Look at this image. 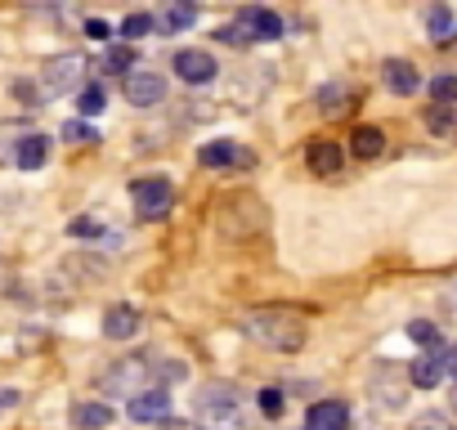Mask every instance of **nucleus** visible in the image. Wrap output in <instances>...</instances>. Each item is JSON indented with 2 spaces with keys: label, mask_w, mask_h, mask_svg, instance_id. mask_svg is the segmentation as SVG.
<instances>
[{
  "label": "nucleus",
  "mask_w": 457,
  "mask_h": 430,
  "mask_svg": "<svg viewBox=\"0 0 457 430\" xmlns=\"http://www.w3.org/2000/svg\"><path fill=\"white\" fill-rule=\"evenodd\" d=\"M179 381H188V363L162 359V354L117 359V363L99 376V385H104L108 394H126V399H135V394H144V390H166V385H179Z\"/></svg>",
  "instance_id": "obj_1"
},
{
  "label": "nucleus",
  "mask_w": 457,
  "mask_h": 430,
  "mask_svg": "<svg viewBox=\"0 0 457 430\" xmlns=\"http://www.w3.org/2000/svg\"><path fill=\"white\" fill-rule=\"evenodd\" d=\"M243 332L278 354H296L305 345V314L296 310H252L243 318Z\"/></svg>",
  "instance_id": "obj_2"
},
{
  "label": "nucleus",
  "mask_w": 457,
  "mask_h": 430,
  "mask_svg": "<svg viewBox=\"0 0 457 430\" xmlns=\"http://www.w3.org/2000/svg\"><path fill=\"white\" fill-rule=\"evenodd\" d=\"M130 197H135L139 220H166L170 206H175V184L166 175H144V179L130 184Z\"/></svg>",
  "instance_id": "obj_3"
},
{
  "label": "nucleus",
  "mask_w": 457,
  "mask_h": 430,
  "mask_svg": "<svg viewBox=\"0 0 457 430\" xmlns=\"http://www.w3.org/2000/svg\"><path fill=\"white\" fill-rule=\"evenodd\" d=\"M37 77H41V95H46V99L68 95V90L81 86V77H86V59H81V54H54V59L41 63Z\"/></svg>",
  "instance_id": "obj_4"
},
{
  "label": "nucleus",
  "mask_w": 457,
  "mask_h": 430,
  "mask_svg": "<svg viewBox=\"0 0 457 430\" xmlns=\"http://www.w3.org/2000/svg\"><path fill=\"white\" fill-rule=\"evenodd\" d=\"M121 95H126L130 108H157V103L166 99V77L153 72V68H139V63H135V68L121 77Z\"/></svg>",
  "instance_id": "obj_5"
},
{
  "label": "nucleus",
  "mask_w": 457,
  "mask_h": 430,
  "mask_svg": "<svg viewBox=\"0 0 457 430\" xmlns=\"http://www.w3.org/2000/svg\"><path fill=\"white\" fill-rule=\"evenodd\" d=\"M170 68L179 72L184 86H211V81L220 77V63H215V54H206V50H175Z\"/></svg>",
  "instance_id": "obj_6"
},
{
  "label": "nucleus",
  "mask_w": 457,
  "mask_h": 430,
  "mask_svg": "<svg viewBox=\"0 0 457 430\" xmlns=\"http://www.w3.org/2000/svg\"><path fill=\"white\" fill-rule=\"evenodd\" d=\"M305 166L319 175V179H337L341 166H345V153L337 139H310L305 144Z\"/></svg>",
  "instance_id": "obj_7"
},
{
  "label": "nucleus",
  "mask_w": 457,
  "mask_h": 430,
  "mask_svg": "<svg viewBox=\"0 0 457 430\" xmlns=\"http://www.w3.org/2000/svg\"><path fill=\"white\" fill-rule=\"evenodd\" d=\"M359 103V90L350 86V81H328L319 95H314V108L323 112V117H350V108Z\"/></svg>",
  "instance_id": "obj_8"
},
{
  "label": "nucleus",
  "mask_w": 457,
  "mask_h": 430,
  "mask_svg": "<svg viewBox=\"0 0 457 430\" xmlns=\"http://www.w3.org/2000/svg\"><path fill=\"white\" fill-rule=\"evenodd\" d=\"M126 412H130V421H139V426H162V421L170 417V394H166V390H144V394H135V399L126 403Z\"/></svg>",
  "instance_id": "obj_9"
},
{
  "label": "nucleus",
  "mask_w": 457,
  "mask_h": 430,
  "mask_svg": "<svg viewBox=\"0 0 457 430\" xmlns=\"http://www.w3.org/2000/svg\"><path fill=\"white\" fill-rule=\"evenodd\" d=\"M381 81H386V90L399 95V99H408V95L421 90V72H417L408 59H386V63H381Z\"/></svg>",
  "instance_id": "obj_10"
},
{
  "label": "nucleus",
  "mask_w": 457,
  "mask_h": 430,
  "mask_svg": "<svg viewBox=\"0 0 457 430\" xmlns=\"http://www.w3.org/2000/svg\"><path fill=\"white\" fill-rule=\"evenodd\" d=\"M305 430H350V403L345 399H323L305 412Z\"/></svg>",
  "instance_id": "obj_11"
},
{
  "label": "nucleus",
  "mask_w": 457,
  "mask_h": 430,
  "mask_svg": "<svg viewBox=\"0 0 457 430\" xmlns=\"http://www.w3.org/2000/svg\"><path fill=\"white\" fill-rule=\"evenodd\" d=\"M197 161L220 170V166H234V161H238V166H252L256 157H252L243 144H234V139H215V144H202V148H197Z\"/></svg>",
  "instance_id": "obj_12"
},
{
  "label": "nucleus",
  "mask_w": 457,
  "mask_h": 430,
  "mask_svg": "<svg viewBox=\"0 0 457 430\" xmlns=\"http://www.w3.org/2000/svg\"><path fill=\"white\" fill-rule=\"evenodd\" d=\"M139 323H144V314L135 305H108L104 310V336L108 341H130L139 332Z\"/></svg>",
  "instance_id": "obj_13"
},
{
  "label": "nucleus",
  "mask_w": 457,
  "mask_h": 430,
  "mask_svg": "<svg viewBox=\"0 0 457 430\" xmlns=\"http://www.w3.org/2000/svg\"><path fill=\"white\" fill-rule=\"evenodd\" d=\"M444 376H448V368H444V350H426V354L412 359V368H408V381H412L417 390H435Z\"/></svg>",
  "instance_id": "obj_14"
},
{
  "label": "nucleus",
  "mask_w": 457,
  "mask_h": 430,
  "mask_svg": "<svg viewBox=\"0 0 457 430\" xmlns=\"http://www.w3.org/2000/svg\"><path fill=\"white\" fill-rule=\"evenodd\" d=\"M193 23H197V0H166V10H162V19H157L162 37H179V32H188Z\"/></svg>",
  "instance_id": "obj_15"
},
{
  "label": "nucleus",
  "mask_w": 457,
  "mask_h": 430,
  "mask_svg": "<svg viewBox=\"0 0 457 430\" xmlns=\"http://www.w3.org/2000/svg\"><path fill=\"white\" fill-rule=\"evenodd\" d=\"M238 408V390L228 385V381H220V385H206L202 394H197V417H215V412H234Z\"/></svg>",
  "instance_id": "obj_16"
},
{
  "label": "nucleus",
  "mask_w": 457,
  "mask_h": 430,
  "mask_svg": "<svg viewBox=\"0 0 457 430\" xmlns=\"http://www.w3.org/2000/svg\"><path fill=\"white\" fill-rule=\"evenodd\" d=\"M426 32H430L435 45H453L457 41V19H453V10L444 5V0H435V5L426 10Z\"/></svg>",
  "instance_id": "obj_17"
},
{
  "label": "nucleus",
  "mask_w": 457,
  "mask_h": 430,
  "mask_svg": "<svg viewBox=\"0 0 457 430\" xmlns=\"http://www.w3.org/2000/svg\"><path fill=\"white\" fill-rule=\"evenodd\" d=\"M112 421H117L112 403H95V399H86V403L72 408V426H77V430H108Z\"/></svg>",
  "instance_id": "obj_18"
},
{
  "label": "nucleus",
  "mask_w": 457,
  "mask_h": 430,
  "mask_svg": "<svg viewBox=\"0 0 457 430\" xmlns=\"http://www.w3.org/2000/svg\"><path fill=\"white\" fill-rule=\"evenodd\" d=\"M350 153H354L359 161L381 157V153H386V130H381V126H354V135H350Z\"/></svg>",
  "instance_id": "obj_19"
},
{
  "label": "nucleus",
  "mask_w": 457,
  "mask_h": 430,
  "mask_svg": "<svg viewBox=\"0 0 457 430\" xmlns=\"http://www.w3.org/2000/svg\"><path fill=\"white\" fill-rule=\"evenodd\" d=\"M46 157H50V139H46V135H28V139H19L14 161H19L23 170H41V166H46Z\"/></svg>",
  "instance_id": "obj_20"
},
{
  "label": "nucleus",
  "mask_w": 457,
  "mask_h": 430,
  "mask_svg": "<svg viewBox=\"0 0 457 430\" xmlns=\"http://www.w3.org/2000/svg\"><path fill=\"white\" fill-rule=\"evenodd\" d=\"M426 126H430V135L453 139L457 135V103H430L426 108Z\"/></svg>",
  "instance_id": "obj_21"
},
{
  "label": "nucleus",
  "mask_w": 457,
  "mask_h": 430,
  "mask_svg": "<svg viewBox=\"0 0 457 430\" xmlns=\"http://www.w3.org/2000/svg\"><path fill=\"white\" fill-rule=\"evenodd\" d=\"M247 23H252V37H256V41H278V37H283V19H278L274 10H252Z\"/></svg>",
  "instance_id": "obj_22"
},
{
  "label": "nucleus",
  "mask_w": 457,
  "mask_h": 430,
  "mask_svg": "<svg viewBox=\"0 0 457 430\" xmlns=\"http://www.w3.org/2000/svg\"><path fill=\"white\" fill-rule=\"evenodd\" d=\"M215 41H220V45H234V50H247V45L256 41V37H252V23H247V14H243L238 23L220 28V32H215Z\"/></svg>",
  "instance_id": "obj_23"
},
{
  "label": "nucleus",
  "mask_w": 457,
  "mask_h": 430,
  "mask_svg": "<svg viewBox=\"0 0 457 430\" xmlns=\"http://www.w3.org/2000/svg\"><path fill=\"white\" fill-rule=\"evenodd\" d=\"M108 108V95H104V86H86L81 95H77V112L81 117H99Z\"/></svg>",
  "instance_id": "obj_24"
},
{
  "label": "nucleus",
  "mask_w": 457,
  "mask_h": 430,
  "mask_svg": "<svg viewBox=\"0 0 457 430\" xmlns=\"http://www.w3.org/2000/svg\"><path fill=\"white\" fill-rule=\"evenodd\" d=\"M153 28H157V23H153L148 14H130V19H126V23H121L117 32H121V41H126V45H135V41H144V37H148Z\"/></svg>",
  "instance_id": "obj_25"
},
{
  "label": "nucleus",
  "mask_w": 457,
  "mask_h": 430,
  "mask_svg": "<svg viewBox=\"0 0 457 430\" xmlns=\"http://www.w3.org/2000/svg\"><path fill=\"white\" fill-rule=\"evenodd\" d=\"M135 68V50L130 45H108V54H104V72H130Z\"/></svg>",
  "instance_id": "obj_26"
},
{
  "label": "nucleus",
  "mask_w": 457,
  "mask_h": 430,
  "mask_svg": "<svg viewBox=\"0 0 457 430\" xmlns=\"http://www.w3.org/2000/svg\"><path fill=\"white\" fill-rule=\"evenodd\" d=\"M430 99H435V103H457V72L430 77Z\"/></svg>",
  "instance_id": "obj_27"
},
{
  "label": "nucleus",
  "mask_w": 457,
  "mask_h": 430,
  "mask_svg": "<svg viewBox=\"0 0 457 430\" xmlns=\"http://www.w3.org/2000/svg\"><path fill=\"white\" fill-rule=\"evenodd\" d=\"M408 341H417V345H426V350H439V327L426 323V318H412V323H408Z\"/></svg>",
  "instance_id": "obj_28"
},
{
  "label": "nucleus",
  "mask_w": 457,
  "mask_h": 430,
  "mask_svg": "<svg viewBox=\"0 0 457 430\" xmlns=\"http://www.w3.org/2000/svg\"><path fill=\"white\" fill-rule=\"evenodd\" d=\"M197 430H247V421H243V417H238V408H234V412L202 417V421H197Z\"/></svg>",
  "instance_id": "obj_29"
},
{
  "label": "nucleus",
  "mask_w": 457,
  "mask_h": 430,
  "mask_svg": "<svg viewBox=\"0 0 457 430\" xmlns=\"http://www.w3.org/2000/svg\"><path fill=\"white\" fill-rule=\"evenodd\" d=\"M256 403H261V412H265V417H283V408H287V399H283V390H278V385H265V390L256 394Z\"/></svg>",
  "instance_id": "obj_30"
},
{
  "label": "nucleus",
  "mask_w": 457,
  "mask_h": 430,
  "mask_svg": "<svg viewBox=\"0 0 457 430\" xmlns=\"http://www.w3.org/2000/svg\"><path fill=\"white\" fill-rule=\"evenodd\" d=\"M63 139H68V144H99V130L86 126V121H68V126H63Z\"/></svg>",
  "instance_id": "obj_31"
},
{
  "label": "nucleus",
  "mask_w": 457,
  "mask_h": 430,
  "mask_svg": "<svg viewBox=\"0 0 457 430\" xmlns=\"http://www.w3.org/2000/svg\"><path fill=\"white\" fill-rule=\"evenodd\" d=\"M72 238H104V220H90V215H81V220L68 225Z\"/></svg>",
  "instance_id": "obj_32"
},
{
  "label": "nucleus",
  "mask_w": 457,
  "mask_h": 430,
  "mask_svg": "<svg viewBox=\"0 0 457 430\" xmlns=\"http://www.w3.org/2000/svg\"><path fill=\"white\" fill-rule=\"evenodd\" d=\"M408 430H453V421L444 412H421V417H412Z\"/></svg>",
  "instance_id": "obj_33"
},
{
  "label": "nucleus",
  "mask_w": 457,
  "mask_h": 430,
  "mask_svg": "<svg viewBox=\"0 0 457 430\" xmlns=\"http://www.w3.org/2000/svg\"><path fill=\"white\" fill-rule=\"evenodd\" d=\"M86 37H90V41H104V45H108V41L117 37V32H112V23H104V19H86Z\"/></svg>",
  "instance_id": "obj_34"
},
{
  "label": "nucleus",
  "mask_w": 457,
  "mask_h": 430,
  "mask_svg": "<svg viewBox=\"0 0 457 430\" xmlns=\"http://www.w3.org/2000/svg\"><path fill=\"white\" fill-rule=\"evenodd\" d=\"M444 368H448V376H457V345L444 350Z\"/></svg>",
  "instance_id": "obj_35"
},
{
  "label": "nucleus",
  "mask_w": 457,
  "mask_h": 430,
  "mask_svg": "<svg viewBox=\"0 0 457 430\" xmlns=\"http://www.w3.org/2000/svg\"><path fill=\"white\" fill-rule=\"evenodd\" d=\"M14 403H19V390H0V412L14 408Z\"/></svg>",
  "instance_id": "obj_36"
},
{
  "label": "nucleus",
  "mask_w": 457,
  "mask_h": 430,
  "mask_svg": "<svg viewBox=\"0 0 457 430\" xmlns=\"http://www.w3.org/2000/svg\"><path fill=\"white\" fill-rule=\"evenodd\" d=\"M453 399H457V394H453Z\"/></svg>",
  "instance_id": "obj_37"
}]
</instances>
